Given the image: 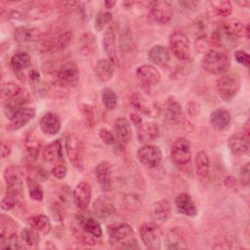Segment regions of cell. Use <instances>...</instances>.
<instances>
[{"mask_svg":"<svg viewBox=\"0 0 250 250\" xmlns=\"http://www.w3.org/2000/svg\"><path fill=\"white\" fill-rule=\"evenodd\" d=\"M249 120H246V122H245V124H244V127H243V134L245 135V136H247V137H249V133H250V129H249Z\"/></svg>","mask_w":250,"mask_h":250,"instance_id":"6125c7cd","label":"cell"},{"mask_svg":"<svg viewBox=\"0 0 250 250\" xmlns=\"http://www.w3.org/2000/svg\"><path fill=\"white\" fill-rule=\"evenodd\" d=\"M249 172H250V166L249 162L245 163L239 170V180L243 187H248L249 185Z\"/></svg>","mask_w":250,"mask_h":250,"instance_id":"f5cc1de1","label":"cell"},{"mask_svg":"<svg viewBox=\"0 0 250 250\" xmlns=\"http://www.w3.org/2000/svg\"><path fill=\"white\" fill-rule=\"evenodd\" d=\"M201 65L202 68L210 74H223L229 67V60L224 51L220 49H210L203 56Z\"/></svg>","mask_w":250,"mask_h":250,"instance_id":"7a4b0ae2","label":"cell"},{"mask_svg":"<svg viewBox=\"0 0 250 250\" xmlns=\"http://www.w3.org/2000/svg\"><path fill=\"white\" fill-rule=\"evenodd\" d=\"M170 156L172 161L177 165H187L191 159L190 143L188 139L181 137L178 138L172 145Z\"/></svg>","mask_w":250,"mask_h":250,"instance_id":"ba28073f","label":"cell"},{"mask_svg":"<svg viewBox=\"0 0 250 250\" xmlns=\"http://www.w3.org/2000/svg\"><path fill=\"white\" fill-rule=\"evenodd\" d=\"M112 21V13L109 11L100 12L95 18V28L98 31H102Z\"/></svg>","mask_w":250,"mask_h":250,"instance_id":"f6af8a7d","label":"cell"},{"mask_svg":"<svg viewBox=\"0 0 250 250\" xmlns=\"http://www.w3.org/2000/svg\"><path fill=\"white\" fill-rule=\"evenodd\" d=\"M240 86V78L233 72H225L217 80L218 94L226 102H230L237 95Z\"/></svg>","mask_w":250,"mask_h":250,"instance_id":"3957f363","label":"cell"},{"mask_svg":"<svg viewBox=\"0 0 250 250\" xmlns=\"http://www.w3.org/2000/svg\"><path fill=\"white\" fill-rule=\"evenodd\" d=\"M228 146L233 155L245 154L250 147L249 137L245 136L243 133L233 134L228 140Z\"/></svg>","mask_w":250,"mask_h":250,"instance_id":"484cf974","label":"cell"},{"mask_svg":"<svg viewBox=\"0 0 250 250\" xmlns=\"http://www.w3.org/2000/svg\"><path fill=\"white\" fill-rule=\"evenodd\" d=\"M244 33H245L246 38L248 39V38H249V24H247V25L244 27Z\"/></svg>","mask_w":250,"mask_h":250,"instance_id":"e7e4bbea","label":"cell"},{"mask_svg":"<svg viewBox=\"0 0 250 250\" xmlns=\"http://www.w3.org/2000/svg\"><path fill=\"white\" fill-rule=\"evenodd\" d=\"M92 199V187L88 182L81 181L79 182L73 191H72V200L75 205L81 209L86 210Z\"/></svg>","mask_w":250,"mask_h":250,"instance_id":"7c38bea8","label":"cell"},{"mask_svg":"<svg viewBox=\"0 0 250 250\" xmlns=\"http://www.w3.org/2000/svg\"><path fill=\"white\" fill-rule=\"evenodd\" d=\"M29 77H30V80H32V81H38L40 75L35 69H32L29 73Z\"/></svg>","mask_w":250,"mask_h":250,"instance_id":"91938a15","label":"cell"},{"mask_svg":"<svg viewBox=\"0 0 250 250\" xmlns=\"http://www.w3.org/2000/svg\"><path fill=\"white\" fill-rule=\"evenodd\" d=\"M175 205L179 213L188 216L194 217L197 215V208L191 198L187 192H182L175 198Z\"/></svg>","mask_w":250,"mask_h":250,"instance_id":"4316f807","label":"cell"},{"mask_svg":"<svg viewBox=\"0 0 250 250\" xmlns=\"http://www.w3.org/2000/svg\"><path fill=\"white\" fill-rule=\"evenodd\" d=\"M65 151L71 165L80 170L83 168L85 146L82 139L76 134H69L65 139Z\"/></svg>","mask_w":250,"mask_h":250,"instance_id":"5b68a950","label":"cell"},{"mask_svg":"<svg viewBox=\"0 0 250 250\" xmlns=\"http://www.w3.org/2000/svg\"><path fill=\"white\" fill-rule=\"evenodd\" d=\"M99 137L100 139L103 141V143H104L107 146H112L116 143V137L113 133H111L109 130L105 129V128H102L99 131Z\"/></svg>","mask_w":250,"mask_h":250,"instance_id":"f907efd6","label":"cell"},{"mask_svg":"<svg viewBox=\"0 0 250 250\" xmlns=\"http://www.w3.org/2000/svg\"><path fill=\"white\" fill-rule=\"evenodd\" d=\"M79 68L74 62H64L57 72V78L62 85L74 86L79 80Z\"/></svg>","mask_w":250,"mask_h":250,"instance_id":"8fae6325","label":"cell"},{"mask_svg":"<svg viewBox=\"0 0 250 250\" xmlns=\"http://www.w3.org/2000/svg\"><path fill=\"white\" fill-rule=\"evenodd\" d=\"M136 128H137V138L139 142L146 145L155 141L160 135L159 127L154 122L143 121L140 124H138Z\"/></svg>","mask_w":250,"mask_h":250,"instance_id":"d6986e66","label":"cell"},{"mask_svg":"<svg viewBox=\"0 0 250 250\" xmlns=\"http://www.w3.org/2000/svg\"><path fill=\"white\" fill-rule=\"evenodd\" d=\"M120 49L124 55L125 53H128V52L132 53L133 50L135 49L133 37L129 28L124 29L120 36Z\"/></svg>","mask_w":250,"mask_h":250,"instance_id":"ee69618b","label":"cell"},{"mask_svg":"<svg viewBox=\"0 0 250 250\" xmlns=\"http://www.w3.org/2000/svg\"><path fill=\"white\" fill-rule=\"evenodd\" d=\"M21 237L17 235L16 232L5 236V237H0V248L1 249H21L22 246L21 244Z\"/></svg>","mask_w":250,"mask_h":250,"instance_id":"b9f144b4","label":"cell"},{"mask_svg":"<svg viewBox=\"0 0 250 250\" xmlns=\"http://www.w3.org/2000/svg\"><path fill=\"white\" fill-rule=\"evenodd\" d=\"M238 5L242 6V7H248L250 5V1L249 0H244V1H240V2H237Z\"/></svg>","mask_w":250,"mask_h":250,"instance_id":"be15d7a7","label":"cell"},{"mask_svg":"<svg viewBox=\"0 0 250 250\" xmlns=\"http://www.w3.org/2000/svg\"><path fill=\"white\" fill-rule=\"evenodd\" d=\"M109 240L111 242H119L130 237L133 233V228L125 222L110 224L106 229Z\"/></svg>","mask_w":250,"mask_h":250,"instance_id":"44dd1931","label":"cell"},{"mask_svg":"<svg viewBox=\"0 0 250 250\" xmlns=\"http://www.w3.org/2000/svg\"><path fill=\"white\" fill-rule=\"evenodd\" d=\"M138 160L147 168L157 167L162 160V152L156 146L146 144L137 150Z\"/></svg>","mask_w":250,"mask_h":250,"instance_id":"9c48e42d","label":"cell"},{"mask_svg":"<svg viewBox=\"0 0 250 250\" xmlns=\"http://www.w3.org/2000/svg\"><path fill=\"white\" fill-rule=\"evenodd\" d=\"M130 103L135 109L150 118H156L160 113L158 104L141 92H134L130 96Z\"/></svg>","mask_w":250,"mask_h":250,"instance_id":"52a82bcc","label":"cell"},{"mask_svg":"<svg viewBox=\"0 0 250 250\" xmlns=\"http://www.w3.org/2000/svg\"><path fill=\"white\" fill-rule=\"evenodd\" d=\"M4 178L6 182V194L14 195L21 199L23 195V184L21 177L15 171H11V167H7Z\"/></svg>","mask_w":250,"mask_h":250,"instance_id":"2e32d148","label":"cell"},{"mask_svg":"<svg viewBox=\"0 0 250 250\" xmlns=\"http://www.w3.org/2000/svg\"><path fill=\"white\" fill-rule=\"evenodd\" d=\"M103 46L104 53L107 56V59L114 64H119V59L117 56V47H116V33L113 26L106 27L104 36H103Z\"/></svg>","mask_w":250,"mask_h":250,"instance_id":"4fadbf2b","label":"cell"},{"mask_svg":"<svg viewBox=\"0 0 250 250\" xmlns=\"http://www.w3.org/2000/svg\"><path fill=\"white\" fill-rule=\"evenodd\" d=\"M231 115L226 108H217L211 112L209 123L211 127L217 131L225 130L230 123Z\"/></svg>","mask_w":250,"mask_h":250,"instance_id":"f1b7e54d","label":"cell"},{"mask_svg":"<svg viewBox=\"0 0 250 250\" xmlns=\"http://www.w3.org/2000/svg\"><path fill=\"white\" fill-rule=\"evenodd\" d=\"M26 222L30 228H32L33 229H35L38 232H41L43 234H48L52 229L51 221L44 214L31 216L27 219Z\"/></svg>","mask_w":250,"mask_h":250,"instance_id":"d6a6232c","label":"cell"},{"mask_svg":"<svg viewBox=\"0 0 250 250\" xmlns=\"http://www.w3.org/2000/svg\"><path fill=\"white\" fill-rule=\"evenodd\" d=\"M209 4L217 17L228 18L232 12V5L228 0H213Z\"/></svg>","mask_w":250,"mask_h":250,"instance_id":"8d00e7d4","label":"cell"},{"mask_svg":"<svg viewBox=\"0 0 250 250\" xmlns=\"http://www.w3.org/2000/svg\"><path fill=\"white\" fill-rule=\"evenodd\" d=\"M39 126L44 134L49 136H55L60 132L62 123L58 114L54 112H47L41 117L39 121Z\"/></svg>","mask_w":250,"mask_h":250,"instance_id":"cb8c5ba5","label":"cell"},{"mask_svg":"<svg viewBox=\"0 0 250 250\" xmlns=\"http://www.w3.org/2000/svg\"><path fill=\"white\" fill-rule=\"evenodd\" d=\"M21 199H19L18 197L14 196V195H10V194H6L1 201V209L2 211H10L13 208H15V206L19 203Z\"/></svg>","mask_w":250,"mask_h":250,"instance_id":"681fc988","label":"cell"},{"mask_svg":"<svg viewBox=\"0 0 250 250\" xmlns=\"http://www.w3.org/2000/svg\"><path fill=\"white\" fill-rule=\"evenodd\" d=\"M25 182H26V187H27L30 198L36 201H41L44 197V191L41 185L36 180L30 177H27Z\"/></svg>","mask_w":250,"mask_h":250,"instance_id":"74e56055","label":"cell"},{"mask_svg":"<svg viewBox=\"0 0 250 250\" xmlns=\"http://www.w3.org/2000/svg\"><path fill=\"white\" fill-rule=\"evenodd\" d=\"M11 67L16 72H21L23 69H26L31 64L30 56L23 51H20L15 53L10 60Z\"/></svg>","mask_w":250,"mask_h":250,"instance_id":"e575fe53","label":"cell"},{"mask_svg":"<svg viewBox=\"0 0 250 250\" xmlns=\"http://www.w3.org/2000/svg\"><path fill=\"white\" fill-rule=\"evenodd\" d=\"M121 247L128 248V249H139L140 248V246L138 245V242L135 238H131V239L127 240L126 242H122Z\"/></svg>","mask_w":250,"mask_h":250,"instance_id":"6f0895ef","label":"cell"},{"mask_svg":"<svg viewBox=\"0 0 250 250\" xmlns=\"http://www.w3.org/2000/svg\"><path fill=\"white\" fill-rule=\"evenodd\" d=\"M182 105L178 102L173 101L167 104V107L165 109V117L167 120L171 122H176L182 117Z\"/></svg>","mask_w":250,"mask_h":250,"instance_id":"ab89813d","label":"cell"},{"mask_svg":"<svg viewBox=\"0 0 250 250\" xmlns=\"http://www.w3.org/2000/svg\"><path fill=\"white\" fill-rule=\"evenodd\" d=\"M113 131L116 140L121 145H126L131 141L132 129L130 121L126 117H118L114 120Z\"/></svg>","mask_w":250,"mask_h":250,"instance_id":"d4e9b609","label":"cell"},{"mask_svg":"<svg viewBox=\"0 0 250 250\" xmlns=\"http://www.w3.org/2000/svg\"><path fill=\"white\" fill-rule=\"evenodd\" d=\"M168 249H182L187 248V245L185 244V240L182 235H180L179 232H175V229L170 230V233L168 234Z\"/></svg>","mask_w":250,"mask_h":250,"instance_id":"bcb514c9","label":"cell"},{"mask_svg":"<svg viewBox=\"0 0 250 250\" xmlns=\"http://www.w3.org/2000/svg\"><path fill=\"white\" fill-rule=\"evenodd\" d=\"M76 221L83 230V232L91 234L95 237H102L103 229L100 223L91 215L86 213H80L76 216Z\"/></svg>","mask_w":250,"mask_h":250,"instance_id":"ffe728a7","label":"cell"},{"mask_svg":"<svg viewBox=\"0 0 250 250\" xmlns=\"http://www.w3.org/2000/svg\"><path fill=\"white\" fill-rule=\"evenodd\" d=\"M38 231L33 229L32 228H25L21 231V240L23 244L29 246V247H35L37 246L39 242V235L37 233Z\"/></svg>","mask_w":250,"mask_h":250,"instance_id":"f35d334b","label":"cell"},{"mask_svg":"<svg viewBox=\"0 0 250 250\" xmlns=\"http://www.w3.org/2000/svg\"><path fill=\"white\" fill-rule=\"evenodd\" d=\"M243 23L236 19H229L221 22L212 34V40L218 47L231 48L238 43L244 34Z\"/></svg>","mask_w":250,"mask_h":250,"instance_id":"6da1fadb","label":"cell"},{"mask_svg":"<svg viewBox=\"0 0 250 250\" xmlns=\"http://www.w3.org/2000/svg\"><path fill=\"white\" fill-rule=\"evenodd\" d=\"M123 203L125 208L130 211H135L138 210L142 205V200L138 194H127L124 196Z\"/></svg>","mask_w":250,"mask_h":250,"instance_id":"c3c4849f","label":"cell"},{"mask_svg":"<svg viewBox=\"0 0 250 250\" xmlns=\"http://www.w3.org/2000/svg\"><path fill=\"white\" fill-rule=\"evenodd\" d=\"M37 140H33L32 138L29 140H26V151L29 157L36 158L39 152V146L40 145L36 142Z\"/></svg>","mask_w":250,"mask_h":250,"instance_id":"816d5d0a","label":"cell"},{"mask_svg":"<svg viewBox=\"0 0 250 250\" xmlns=\"http://www.w3.org/2000/svg\"><path fill=\"white\" fill-rule=\"evenodd\" d=\"M115 5H116V1H114V0H106V1H104V7L107 10L112 9Z\"/></svg>","mask_w":250,"mask_h":250,"instance_id":"94428289","label":"cell"},{"mask_svg":"<svg viewBox=\"0 0 250 250\" xmlns=\"http://www.w3.org/2000/svg\"><path fill=\"white\" fill-rule=\"evenodd\" d=\"M195 171L198 178L202 181L209 177L210 160L208 154L203 150L198 151L195 155Z\"/></svg>","mask_w":250,"mask_h":250,"instance_id":"836d02e7","label":"cell"},{"mask_svg":"<svg viewBox=\"0 0 250 250\" xmlns=\"http://www.w3.org/2000/svg\"><path fill=\"white\" fill-rule=\"evenodd\" d=\"M102 103L106 109H113L117 104V96L115 92L110 88H104L102 92Z\"/></svg>","mask_w":250,"mask_h":250,"instance_id":"7bdbcfd3","label":"cell"},{"mask_svg":"<svg viewBox=\"0 0 250 250\" xmlns=\"http://www.w3.org/2000/svg\"><path fill=\"white\" fill-rule=\"evenodd\" d=\"M148 60L155 65L165 66L170 61V53L163 45L152 46L147 53Z\"/></svg>","mask_w":250,"mask_h":250,"instance_id":"f546056e","label":"cell"},{"mask_svg":"<svg viewBox=\"0 0 250 250\" xmlns=\"http://www.w3.org/2000/svg\"><path fill=\"white\" fill-rule=\"evenodd\" d=\"M97 182L104 192H107L112 187V168L108 161L100 162L95 169Z\"/></svg>","mask_w":250,"mask_h":250,"instance_id":"5bb4252c","label":"cell"},{"mask_svg":"<svg viewBox=\"0 0 250 250\" xmlns=\"http://www.w3.org/2000/svg\"><path fill=\"white\" fill-rule=\"evenodd\" d=\"M13 219L5 214L1 215V224H0V237L8 236L16 232L17 227Z\"/></svg>","mask_w":250,"mask_h":250,"instance_id":"60d3db41","label":"cell"},{"mask_svg":"<svg viewBox=\"0 0 250 250\" xmlns=\"http://www.w3.org/2000/svg\"><path fill=\"white\" fill-rule=\"evenodd\" d=\"M93 212L99 219L105 221L115 215L116 209L110 198L107 196H100L93 203Z\"/></svg>","mask_w":250,"mask_h":250,"instance_id":"ac0fdd59","label":"cell"},{"mask_svg":"<svg viewBox=\"0 0 250 250\" xmlns=\"http://www.w3.org/2000/svg\"><path fill=\"white\" fill-rule=\"evenodd\" d=\"M172 54L180 61H188L190 57V42L186 33L180 30L174 31L169 40Z\"/></svg>","mask_w":250,"mask_h":250,"instance_id":"8992f818","label":"cell"},{"mask_svg":"<svg viewBox=\"0 0 250 250\" xmlns=\"http://www.w3.org/2000/svg\"><path fill=\"white\" fill-rule=\"evenodd\" d=\"M13 36L16 42L20 44H26L36 41L39 38V30L33 27L18 26L15 28Z\"/></svg>","mask_w":250,"mask_h":250,"instance_id":"1f68e13d","label":"cell"},{"mask_svg":"<svg viewBox=\"0 0 250 250\" xmlns=\"http://www.w3.org/2000/svg\"><path fill=\"white\" fill-rule=\"evenodd\" d=\"M149 11L153 21L159 24L168 23L173 16L172 4L169 1L165 0L151 2Z\"/></svg>","mask_w":250,"mask_h":250,"instance_id":"30bf717a","label":"cell"},{"mask_svg":"<svg viewBox=\"0 0 250 250\" xmlns=\"http://www.w3.org/2000/svg\"><path fill=\"white\" fill-rule=\"evenodd\" d=\"M172 213L171 203L167 199H160L153 203L150 211L152 221L157 224H163L168 221Z\"/></svg>","mask_w":250,"mask_h":250,"instance_id":"603a6c76","label":"cell"},{"mask_svg":"<svg viewBox=\"0 0 250 250\" xmlns=\"http://www.w3.org/2000/svg\"><path fill=\"white\" fill-rule=\"evenodd\" d=\"M12 151V145L9 141H2L0 146V153L2 158H6L11 154Z\"/></svg>","mask_w":250,"mask_h":250,"instance_id":"9f6ffc18","label":"cell"},{"mask_svg":"<svg viewBox=\"0 0 250 250\" xmlns=\"http://www.w3.org/2000/svg\"><path fill=\"white\" fill-rule=\"evenodd\" d=\"M73 39V33L70 30H66L62 33L56 35L55 37L50 38L44 43V49L47 52H59L62 51L71 43Z\"/></svg>","mask_w":250,"mask_h":250,"instance_id":"7402d4cb","label":"cell"},{"mask_svg":"<svg viewBox=\"0 0 250 250\" xmlns=\"http://www.w3.org/2000/svg\"><path fill=\"white\" fill-rule=\"evenodd\" d=\"M51 173L52 175L56 178V179H59V180H62L63 178H65L66 174H67V169L65 167L64 164L61 163V164H57L55 165L52 170H51Z\"/></svg>","mask_w":250,"mask_h":250,"instance_id":"db71d44e","label":"cell"},{"mask_svg":"<svg viewBox=\"0 0 250 250\" xmlns=\"http://www.w3.org/2000/svg\"><path fill=\"white\" fill-rule=\"evenodd\" d=\"M96 48V37L92 33H85L81 37V51L86 55L92 53Z\"/></svg>","mask_w":250,"mask_h":250,"instance_id":"7dc6e473","label":"cell"},{"mask_svg":"<svg viewBox=\"0 0 250 250\" xmlns=\"http://www.w3.org/2000/svg\"><path fill=\"white\" fill-rule=\"evenodd\" d=\"M130 119H131V121H132L136 126H137L138 124H140L141 122H143L141 116H140L139 114H137V113H131V114H130Z\"/></svg>","mask_w":250,"mask_h":250,"instance_id":"680465c9","label":"cell"},{"mask_svg":"<svg viewBox=\"0 0 250 250\" xmlns=\"http://www.w3.org/2000/svg\"><path fill=\"white\" fill-rule=\"evenodd\" d=\"M26 92L20 85L14 82H4L1 86V95L2 98L7 100L15 99L20 96L24 95Z\"/></svg>","mask_w":250,"mask_h":250,"instance_id":"d590c367","label":"cell"},{"mask_svg":"<svg viewBox=\"0 0 250 250\" xmlns=\"http://www.w3.org/2000/svg\"><path fill=\"white\" fill-rule=\"evenodd\" d=\"M35 108L24 106L18 110L11 119H9V124L7 129L11 131H17L23 128L35 117Z\"/></svg>","mask_w":250,"mask_h":250,"instance_id":"9a60e30c","label":"cell"},{"mask_svg":"<svg viewBox=\"0 0 250 250\" xmlns=\"http://www.w3.org/2000/svg\"><path fill=\"white\" fill-rule=\"evenodd\" d=\"M234 59L235 61L239 63L242 64L244 66H248L249 62H250V58L247 52L243 51V50H237L234 53Z\"/></svg>","mask_w":250,"mask_h":250,"instance_id":"11a10c76","label":"cell"},{"mask_svg":"<svg viewBox=\"0 0 250 250\" xmlns=\"http://www.w3.org/2000/svg\"><path fill=\"white\" fill-rule=\"evenodd\" d=\"M139 234L146 248L151 250L160 249L162 230L159 224L154 221L145 222L139 229Z\"/></svg>","mask_w":250,"mask_h":250,"instance_id":"277c9868","label":"cell"},{"mask_svg":"<svg viewBox=\"0 0 250 250\" xmlns=\"http://www.w3.org/2000/svg\"><path fill=\"white\" fill-rule=\"evenodd\" d=\"M43 159L44 161L57 165L61 164L63 161V153H62V146L59 140H56L49 145H47L43 149Z\"/></svg>","mask_w":250,"mask_h":250,"instance_id":"83f0119b","label":"cell"},{"mask_svg":"<svg viewBox=\"0 0 250 250\" xmlns=\"http://www.w3.org/2000/svg\"><path fill=\"white\" fill-rule=\"evenodd\" d=\"M94 72L102 82L109 81L114 74V64L108 59H101L96 62Z\"/></svg>","mask_w":250,"mask_h":250,"instance_id":"4dcf8cb0","label":"cell"},{"mask_svg":"<svg viewBox=\"0 0 250 250\" xmlns=\"http://www.w3.org/2000/svg\"><path fill=\"white\" fill-rule=\"evenodd\" d=\"M137 78L146 86H155L161 80V74L152 64H142L136 69Z\"/></svg>","mask_w":250,"mask_h":250,"instance_id":"e0dca14e","label":"cell"}]
</instances>
